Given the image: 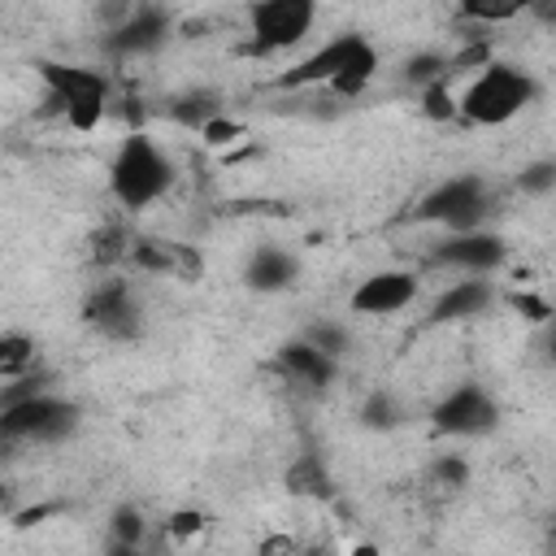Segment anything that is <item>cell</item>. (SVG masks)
<instances>
[{
    "instance_id": "1",
    "label": "cell",
    "mask_w": 556,
    "mask_h": 556,
    "mask_svg": "<svg viewBox=\"0 0 556 556\" xmlns=\"http://www.w3.org/2000/svg\"><path fill=\"white\" fill-rule=\"evenodd\" d=\"M39 78H43V117H65L70 130L91 135L113 100V83L100 70L87 65H65V61H35Z\"/></svg>"
},
{
    "instance_id": "2",
    "label": "cell",
    "mask_w": 556,
    "mask_h": 556,
    "mask_svg": "<svg viewBox=\"0 0 556 556\" xmlns=\"http://www.w3.org/2000/svg\"><path fill=\"white\" fill-rule=\"evenodd\" d=\"M539 100V83L530 70L513 65V61H491L482 65L465 91H456L460 117L469 126H504L513 122L521 109H530Z\"/></svg>"
},
{
    "instance_id": "3",
    "label": "cell",
    "mask_w": 556,
    "mask_h": 556,
    "mask_svg": "<svg viewBox=\"0 0 556 556\" xmlns=\"http://www.w3.org/2000/svg\"><path fill=\"white\" fill-rule=\"evenodd\" d=\"M174 187V165L152 135L130 130L109 161V191L126 213H143Z\"/></svg>"
},
{
    "instance_id": "4",
    "label": "cell",
    "mask_w": 556,
    "mask_h": 556,
    "mask_svg": "<svg viewBox=\"0 0 556 556\" xmlns=\"http://www.w3.org/2000/svg\"><path fill=\"white\" fill-rule=\"evenodd\" d=\"M243 17H248V39L239 43V52L261 61V56H278L295 48L317 22V4L313 0H252Z\"/></svg>"
},
{
    "instance_id": "5",
    "label": "cell",
    "mask_w": 556,
    "mask_h": 556,
    "mask_svg": "<svg viewBox=\"0 0 556 556\" xmlns=\"http://www.w3.org/2000/svg\"><path fill=\"white\" fill-rule=\"evenodd\" d=\"M486 213H491V187H486L482 174H452V178L434 182V187L417 200V208H413L417 222L447 226V235L482 230Z\"/></svg>"
},
{
    "instance_id": "6",
    "label": "cell",
    "mask_w": 556,
    "mask_h": 556,
    "mask_svg": "<svg viewBox=\"0 0 556 556\" xmlns=\"http://www.w3.org/2000/svg\"><path fill=\"white\" fill-rule=\"evenodd\" d=\"M74 426H78V404L43 391L0 413V443H56L74 434Z\"/></svg>"
},
{
    "instance_id": "7",
    "label": "cell",
    "mask_w": 556,
    "mask_h": 556,
    "mask_svg": "<svg viewBox=\"0 0 556 556\" xmlns=\"http://www.w3.org/2000/svg\"><path fill=\"white\" fill-rule=\"evenodd\" d=\"M169 35H174V13L165 4H139V9H126L113 26H104L100 52L109 61H139L161 52Z\"/></svg>"
},
{
    "instance_id": "8",
    "label": "cell",
    "mask_w": 556,
    "mask_h": 556,
    "mask_svg": "<svg viewBox=\"0 0 556 556\" xmlns=\"http://www.w3.org/2000/svg\"><path fill=\"white\" fill-rule=\"evenodd\" d=\"M83 321L104 334V339H117V343H130L143 334V304L135 300V287L117 274L100 278L87 300H83Z\"/></svg>"
},
{
    "instance_id": "9",
    "label": "cell",
    "mask_w": 556,
    "mask_h": 556,
    "mask_svg": "<svg viewBox=\"0 0 556 556\" xmlns=\"http://www.w3.org/2000/svg\"><path fill=\"white\" fill-rule=\"evenodd\" d=\"M500 421V404L486 387L478 382H460L456 391H447L434 408H430V426L439 434H452V439H478V434H491Z\"/></svg>"
},
{
    "instance_id": "10",
    "label": "cell",
    "mask_w": 556,
    "mask_h": 556,
    "mask_svg": "<svg viewBox=\"0 0 556 556\" xmlns=\"http://www.w3.org/2000/svg\"><path fill=\"white\" fill-rule=\"evenodd\" d=\"M508 261V243L495 230H465V235H447L443 243L430 248V265L439 269H460L469 278H486Z\"/></svg>"
},
{
    "instance_id": "11",
    "label": "cell",
    "mask_w": 556,
    "mask_h": 556,
    "mask_svg": "<svg viewBox=\"0 0 556 556\" xmlns=\"http://www.w3.org/2000/svg\"><path fill=\"white\" fill-rule=\"evenodd\" d=\"M417 274L413 269H378L369 278L356 282V291L348 295V308L361 313V317H387V313H400L417 300Z\"/></svg>"
},
{
    "instance_id": "12",
    "label": "cell",
    "mask_w": 556,
    "mask_h": 556,
    "mask_svg": "<svg viewBox=\"0 0 556 556\" xmlns=\"http://www.w3.org/2000/svg\"><path fill=\"white\" fill-rule=\"evenodd\" d=\"M365 43V35H334L330 43H321L317 52H308L304 61H295L291 70H282L278 78H274V87H282V91H304V87H330L334 83V74L352 61V52Z\"/></svg>"
},
{
    "instance_id": "13",
    "label": "cell",
    "mask_w": 556,
    "mask_h": 556,
    "mask_svg": "<svg viewBox=\"0 0 556 556\" xmlns=\"http://www.w3.org/2000/svg\"><path fill=\"white\" fill-rule=\"evenodd\" d=\"M274 369H278L291 387H300V391H326V387L334 382V374H339V361L321 356V352L308 348L304 339H287V343L274 352Z\"/></svg>"
},
{
    "instance_id": "14",
    "label": "cell",
    "mask_w": 556,
    "mask_h": 556,
    "mask_svg": "<svg viewBox=\"0 0 556 556\" xmlns=\"http://www.w3.org/2000/svg\"><path fill=\"white\" fill-rule=\"evenodd\" d=\"M491 304H495V287H491V278H460V282H452V287L430 304V321H434V326L469 321V317L491 313Z\"/></svg>"
},
{
    "instance_id": "15",
    "label": "cell",
    "mask_w": 556,
    "mask_h": 556,
    "mask_svg": "<svg viewBox=\"0 0 556 556\" xmlns=\"http://www.w3.org/2000/svg\"><path fill=\"white\" fill-rule=\"evenodd\" d=\"M295 278H300V261L287 248H278V243H261L248 256V265H243V287L248 291H261V295L287 291Z\"/></svg>"
},
{
    "instance_id": "16",
    "label": "cell",
    "mask_w": 556,
    "mask_h": 556,
    "mask_svg": "<svg viewBox=\"0 0 556 556\" xmlns=\"http://www.w3.org/2000/svg\"><path fill=\"white\" fill-rule=\"evenodd\" d=\"M282 491L291 500H313V504H330L339 495V486H334V478H330V469H326V460L317 452H300L282 469Z\"/></svg>"
},
{
    "instance_id": "17",
    "label": "cell",
    "mask_w": 556,
    "mask_h": 556,
    "mask_svg": "<svg viewBox=\"0 0 556 556\" xmlns=\"http://www.w3.org/2000/svg\"><path fill=\"white\" fill-rule=\"evenodd\" d=\"M165 113L178 122V126H187V130H204L217 113H226V104H222V91H213V87H191V91H178L169 104H165Z\"/></svg>"
},
{
    "instance_id": "18",
    "label": "cell",
    "mask_w": 556,
    "mask_h": 556,
    "mask_svg": "<svg viewBox=\"0 0 556 556\" xmlns=\"http://www.w3.org/2000/svg\"><path fill=\"white\" fill-rule=\"evenodd\" d=\"M126 265H135L139 274H169L174 278V239L135 235L126 248Z\"/></svg>"
},
{
    "instance_id": "19",
    "label": "cell",
    "mask_w": 556,
    "mask_h": 556,
    "mask_svg": "<svg viewBox=\"0 0 556 556\" xmlns=\"http://www.w3.org/2000/svg\"><path fill=\"white\" fill-rule=\"evenodd\" d=\"M208 534V513L200 508H174L161 521V547H195Z\"/></svg>"
},
{
    "instance_id": "20",
    "label": "cell",
    "mask_w": 556,
    "mask_h": 556,
    "mask_svg": "<svg viewBox=\"0 0 556 556\" xmlns=\"http://www.w3.org/2000/svg\"><path fill=\"white\" fill-rule=\"evenodd\" d=\"M130 230L122 226V222H109V226H100L96 235H91V243H87V256H91V265L96 269H117L122 261H126V248H130Z\"/></svg>"
},
{
    "instance_id": "21",
    "label": "cell",
    "mask_w": 556,
    "mask_h": 556,
    "mask_svg": "<svg viewBox=\"0 0 556 556\" xmlns=\"http://www.w3.org/2000/svg\"><path fill=\"white\" fill-rule=\"evenodd\" d=\"M526 13V0H460L456 9V22H469L478 30L495 26V22H513Z\"/></svg>"
},
{
    "instance_id": "22",
    "label": "cell",
    "mask_w": 556,
    "mask_h": 556,
    "mask_svg": "<svg viewBox=\"0 0 556 556\" xmlns=\"http://www.w3.org/2000/svg\"><path fill=\"white\" fill-rule=\"evenodd\" d=\"M35 365V339L22 330H0V382L30 374Z\"/></svg>"
},
{
    "instance_id": "23",
    "label": "cell",
    "mask_w": 556,
    "mask_h": 556,
    "mask_svg": "<svg viewBox=\"0 0 556 556\" xmlns=\"http://www.w3.org/2000/svg\"><path fill=\"white\" fill-rule=\"evenodd\" d=\"M148 517H143V508H135V504H117L113 513H109V543H130V547H148Z\"/></svg>"
},
{
    "instance_id": "24",
    "label": "cell",
    "mask_w": 556,
    "mask_h": 556,
    "mask_svg": "<svg viewBox=\"0 0 556 556\" xmlns=\"http://www.w3.org/2000/svg\"><path fill=\"white\" fill-rule=\"evenodd\" d=\"M417 104H421V113H426L430 122H456V117H460L456 87H452L447 78H439V83L421 87V91H417Z\"/></svg>"
},
{
    "instance_id": "25",
    "label": "cell",
    "mask_w": 556,
    "mask_h": 556,
    "mask_svg": "<svg viewBox=\"0 0 556 556\" xmlns=\"http://www.w3.org/2000/svg\"><path fill=\"white\" fill-rule=\"evenodd\" d=\"M426 482L439 491H460V486H469V460L460 452H439L426 469Z\"/></svg>"
},
{
    "instance_id": "26",
    "label": "cell",
    "mask_w": 556,
    "mask_h": 556,
    "mask_svg": "<svg viewBox=\"0 0 556 556\" xmlns=\"http://www.w3.org/2000/svg\"><path fill=\"white\" fill-rule=\"evenodd\" d=\"M356 417H361V426H365V430H395L404 413H400V404H395V395H391V391H369Z\"/></svg>"
},
{
    "instance_id": "27",
    "label": "cell",
    "mask_w": 556,
    "mask_h": 556,
    "mask_svg": "<svg viewBox=\"0 0 556 556\" xmlns=\"http://www.w3.org/2000/svg\"><path fill=\"white\" fill-rule=\"evenodd\" d=\"M439 78H447V52H417V56L404 61V83L408 87L421 91V87H430Z\"/></svg>"
},
{
    "instance_id": "28",
    "label": "cell",
    "mask_w": 556,
    "mask_h": 556,
    "mask_svg": "<svg viewBox=\"0 0 556 556\" xmlns=\"http://www.w3.org/2000/svg\"><path fill=\"white\" fill-rule=\"evenodd\" d=\"M304 343H308V348H317L321 356L339 361V356L352 348V334H348L339 321H313V326L304 330Z\"/></svg>"
},
{
    "instance_id": "29",
    "label": "cell",
    "mask_w": 556,
    "mask_h": 556,
    "mask_svg": "<svg viewBox=\"0 0 556 556\" xmlns=\"http://www.w3.org/2000/svg\"><path fill=\"white\" fill-rule=\"evenodd\" d=\"M48 382H52V374H43V369H30V374H22V378L0 382V413L13 408V404H26V400H35V395H43Z\"/></svg>"
},
{
    "instance_id": "30",
    "label": "cell",
    "mask_w": 556,
    "mask_h": 556,
    "mask_svg": "<svg viewBox=\"0 0 556 556\" xmlns=\"http://www.w3.org/2000/svg\"><path fill=\"white\" fill-rule=\"evenodd\" d=\"M517 187H521V195H547V191L556 187V161H552V156L530 161V165L517 174Z\"/></svg>"
},
{
    "instance_id": "31",
    "label": "cell",
    "mask_w": 556,
    "mask_h": 556,
    "mask_svg": "<svg viewBox=\"0 0 556 556\" xmlns=\"http://www.w3.org/2000/svg\"><path fill=\"white\" fill-rule=\"evenodd\" d=\"M200 139H204V148H230V143L248 139V130H243V122H235L230 113H217V117L200 130Z\"/></svg>"
},
{
    "instance_id": "32",
    "label": "cell",
    "mask_w": 556,
    "mask_h": 556,
    "mask_svg": "<svg viewBox=\"0 0 556 556\" xmlns=\"http://www.w3.org/2000/svg\"><path fill=\"white\" fill-rule=\"evenodd\" d=\"M508 304H513L526 321H534V326H547V321H552V304H547L539 291H513Z\"/></svg>"
},
{
    "instance_id": "33",
    "label": "cell",
    "mask_w": 556,
    "mask_h": 556,
    "mask_svg": "<svg viewBox=\"0 0 556 556\" xmlns=\"http://www.w3.org/2000/svg\"><path fill=\"white\" fill-rule=\"evenodd\" d=\"M256 556H300V539L291 530H269L256 543Z\"/></svg>"
},
{
    "instance_id": "34",
    "label": "cell",
    "mask_w": 556,
    "mask_h": 556,
    "mask_svg": "<svg viewBox=\"0 0 556 556\" xmlns=\"http://www.w3.org/2000/svg\"><path fill=\"white\" fill-rule=\"evenodd\" d=\"M104 556H152V547H130V543H104Z\"/></svg>"
},
{
    "instance_id": "35",
    "label": "cell",
    "mask_w": 556,
    "mask_h": 556,
    "mask_svg": "<svg viewBox=\"0 0 556 556\" xmlns=\"http://www.w3.org/2000/svg\"><path fill=\"white\" fill-rule=\"evenodd\" d=\"M300 556H334V543H330V539H313V543H300Z\"/></svg>"
},
{
    "instance_id": "36",
    "label": "cell",
    "mask_w": 556,
    "mask_h": 556,
    "mask_svg": "<svg viewBox=\"0 0 556 556\" xmlns=\"http://www.w3.org/2000/svg\"><path fill=\"white\" fill-rule=\"evenodd\" d=\"M52 513V504H39V508H26V513H17V526H35V521H43Z\"/></svg>"
},
{
    "instance_id": "37",
    "label": "cell",
    "mask_w": 556,
    "mask_h": 556,
    "mask_svg": "<svg viewBox=\"0 0 556 556\" xmlns=\"http://www.w3.org/2000/svg\"><path fill=\"white\" fill-rule=\"evenodd\" d=\"M348 556H382V547L378 543H352Z\"/></svg>"
},
{
    "instance_id": "38",
    "label": "cell",
    "mask_w": 556,
    "mask_h": 556,
    "mask_svg": "<svg viewBox=\"0 0 556 556\" xmlns=\"http://www.w3.org/2000/svg\"><path fill=\"white\" fill-rule=\"evenodd\" d=\"M4 495H9V491H4V478H0V504H4Z\"/></svg>"
}]
</instances>
